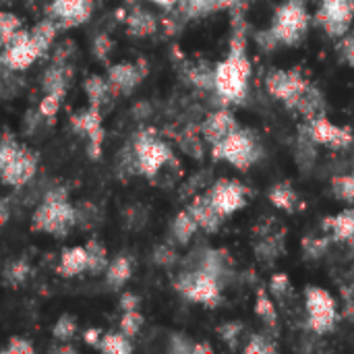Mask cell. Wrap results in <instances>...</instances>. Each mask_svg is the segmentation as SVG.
<instances>
[{
  "label": "cell",
  "mask_w": 354,
  "mask_h": 354,
  "mask_svg": "<svg viewBox=\"0 0 354 354\" xmlns=\"http://www.w3.org/2000/svg\"><path fill=\"white\" fill-rule=\"evenodd\" d=\"M251 60L247 56V23L243 8L234 10L228 54L214 66V89L226 104H243L249 93Z\"/></svg>",
  "instance_id": "obj_1"
},
{
  "label": "cell",
  "mask_w": 354,
  "mask_h": 354,
  "mask_svg": "<svg viewBox=\"0 0 354 354\" xmlns=\"http://www.w3.org/2000/svg\"><path fill=\"white\" fill-rule=\"evenodd\" d=\"M309 6L307 0H282L274 10L270 27L257 31L255 41L266 50H278L282 46H299L309 31Z\"/></svg>",
  "instance_id": "obj_2"
},
{
  "label": "cell",
  "mask_w": 354,
  "mask_h": 354,
  "mask_svg": "<svg viewBox=\"0 0 354 354\" xmlns=\"http://www.w3.org/2000/svg\"><path fill=\"white\" fill-rule=\"evenodd\" d=\"M77 226V207L68 201V191L64 187L46 189L44 197L33 209L31 228L35 232H46L56 239H64Z\"/></svg>",
  "instance_id": "obj_3"
},
{
  "label": "cell",
  "mask_w": 354,
  "mask_h": 354,
  "mask_svg": "<svg viewBox=\"0 0 354 354\" xmlns=\"http://www.w3.org/2000/svg\"><path fill=\"white\" fill-rule=\"evenodd\" d=\"M212 153L216 160H224L230 166H234L236 170L245 172L253 164L259 162V158L263 156V149L253 131L239 127L234 133H230L226 139H222L218 145H214Z\"/></svg>",
  "instance_id": "obj_4"
},
{
  "label": "cell",
  "mask_w": 354,
  "mask_h": 354,
  "mask_svg": "<svg viewBox=\"0 0 354 354\" xmlns=\"http://www.w3.org/2000/svg\"><path fill=\"white\" fill-rule=\"evenodd\" d=\"M174 288L193 303L205 307H218L222 301V278L195 266L193 270H185L174 280Z\"/></svg>",
  "instance_id": "obj_5"
},
{
  "label": "cell",
  "mask_w": 354,
  "mask_h": 354,
  "mask_svg": "<svg viewBox=\"0 0 354 354\" xmlns=\"http://www.w3.org/2000/svg\"><path fill=\"white\" fill-rule=\"evenodd\" d=\"M131 147L137 160V172L147 178H156L160 170L172 160V149L168 147V143L158 139L151 129L139 131L133 137Z\"/></svg>",
  "instance_id": "obj_6"
},
{
  "label": "cell",
  "mask_w": 354,
  "mask_h": 354,
  "mask_svg": "<svg viewBox=\"0 0 354 354\" xmlns=\"http://www.w3.org/2000/svg\"><path fill=\"white\" fill-rule=\"evenodd\" d=\"M311 81L299 68H274L266 77V89L272 97L280 100L286 108L297 110Z\"/></svg>",
  "instance_id": "obj_7"
},
{
  "label": "cell",
  "mask_w": 354,
  "mask_h": 354,
  "mask_svg": "<svg viewBox=\"0 0 354 354\" xmlns=\"http://www.w3.org/2000/svg\"><path fill=\"white\" fill-rule=\"evenodd\" d=\"M305 309H307V324L317 336H326L336 328V301L334 297L319 286L305 288Z\"/></svg>",
  "instance_id": "obj_8"
},
{
  "label": "cell",
  "mask_w": 354,
  "mask_h": 354,
  "mask_svg": "<svg viewBox=\"0 0 354 354\" xmlns=\"http://www.w3.org/2000/svg\"><path fill=\"white\" fill-rule=\"evenodd\" d=\"M354 21V0H319L315 23L330 35L342 37L351 31Z\"/></svg>",
  "instance_id": "obj_9"
},
{
  "label": "cell",
  "mask_w": 354,
  "mask_h": 354,
  "mask_svg": "<svg viewBox=\"0 0 354 354\" xmlns=\"http://www.w3.org/2000/svg\"><path fill=\"white\" fill-rule=\"evenodd\" d=\"M37 164H39L37 153L25 145H19V149L8 158V162L0 170V183L15 189H23L35 178Z\"/></svg>",
  "instance_id": "obj_10"
},
{
  "label": "cell",
  "mask_w": 354,
  "mask_h": 354,
  "mask_svg": "<svg viewBox=\"0 0 354 354\" xmlns=\"http://www.w3.org/2000/svg\"><path fill=\"white\" fill-rule=\"evenodd\" d=\"M71 127L77 135H83L87 139L89 158L97 160L102 156V145L106 139V131L102 124V110L95 106H87L83 112H77L71 116Z\"/></svg>",
  "instance_id": "obj_11"
},
{
  "label": "cell",
  "mask_w": 354,
  "mask_h": 354,
  "mask_svg": "<svg viewBox=\"0 0 354 354\" xmlns=\"http://www.w3.org/2000/svg\"><path fill=\"white\" fill-rule=\"evenodd\" d=\"M247 195L249 189L234 178H220L207 191V197L212 199L214 207L220 212L222 218H228L234 212L243 209L247 205Z\"/></svg>",
  "instance_id": "obj_12"
},
{
  "label": "cell",
  "mask_w": 354,
  "mask_h": 354,
  "mask_svg": "<svg viewBox=\"0 0 354 354\" xmlns=\"http://www.w3.org/2000/svg\"><path fill=\"white\" fill-rule=\"evenodd\" d=\"M2 56H0V64L10 68V71H25L29 68L31 64H35L41 54L37 50V46L33 44L29 31L21 29L6 46H2Z\"/></svg>",
  "instance_id": "obj_13"
},
{
  "label": "cell",
  "mask_w": 354,
  "mask_h": 354,
  "mask_svg": "<svg viewBox=\"0 0 354 354\" xmlns=\"http://www.w3.org/2000/svg\"><path fill=\"white\" fill-rule=\"evenodd\" d=\"M305 131L309 133V137L317 143V145H324V147H330V149H346L354 143L353 133L351 129L346 127H338L334 122H330L324 116H317V118H311L305 127Z\"/></svg>",
  "instance_id": "obj_14"
},
{
  "label": "cell",
  "mask_w": 354,
  "mask_h": 354,
  "mask_svg": "<svg viewBox=\"0 0 354 354\" xmlns=\"http://www.w3.org/2000/svg\"><path fill=\"white\" fill-rule=\"evenodd\" d=\"M249 0H178V4L174 6V17L178 23H189L222 10H239Z\"/></svg>",
  "instance_id": "obj_15"
},
{
  "label": "cell",
  "mask_w": 354,
  "mask_h": 354,
  "mask_svg": "<svg viewBox=\"0 0 354 354\" xmlns=\"http://www.w3.org/2000/svg\"><path fill=\"white\" fill-rule=\"evenodd\" d=\"M91 15L93 0H50L48 4V17L62 29L83 25Z\"/></svg>",
  "instance_id": "obj_16"
},
{
  "label": "cell",
  "mask_w": 354,
  "mask_h": 354,
  "mask_svg": "<svg viewBox=\"0 0 354 354\" xmlns=\"http://www.w3.org/2000/svg\"><path fill=\"white\" fill-rule=\"evenodd\" d=\"M145 75H147V68L143 62H116L108 66L106 79L110 81L114 93L129 95L143 81Z\"/></svg>",
  "instance_id": "obj_17"
},
{
  "label": "cell",
  "mask_w": 354,
  "mask_h": 354,
  "mask_svg": "<svg viewBox=\"0 0 354 354\" xmlns=\"http://www.w3.org/2000/svg\"><path fill=\"white\" fill-rule=\"evenodd\" d=\"M241 124L236 122L234 114L228 108H220L216 112H212L203 124H201V135L205 139V143H209L212 147L218 145L222 139H226L230 133H234Z\"/></svg>",
  "instance_id": "obj_18"
},
{
  "label": "cell",
  "mask_w": 354,
  "mask_h": 354,
  "mask_svg": "<svg viewBox=\"0 0 354 354\" xmlns=\"http://www.w3.org/2000/svg\"><path fill=\"white\" fill-rule=\"evenodd\" d=\"M189 209V214L195 218V222L199 224V228H203L205 232H209V234H214V232H218V228L222 226V216H220V212L214 207V203H212V199L207 197V193L205 195H197L193 201H191V205L187 207Z\"/></svg>",
  "instance_id": "obj_19"
},
{
  "label": "cell",
  "mask_w": 354,
  "mask_h": 354,
  "mask_svg": "<svg viewBox=\"0 0 354 354\" xmlns=\"http://www.w3.org/2000/svg\"><path fill=\"white\" fill-rule=\"evenodd\" d=\"M71 79H73V68L68 62H52L41 75V89H44V93L66 95Z\"/></svg>",
  "instance_id": "obj_20"
},
{
  "label": "cell",
  "mask_w": 354,
  "mask_h": 354,
  "mask_svg": "<svg viewBox=\"0 0 354 354\" xmlns=\"http://www.w3.org/2000/svg\"><path fill=\"white\" fill-rule=\"evenodd\" d=\"M56 272L64 278H75V276H81L83 272H87V249H85V245L64 249L60 255V263H58Z\"/></svg>",
  "instance_id": "obj_21"
},
{
  "label": "cell",
  "mask_w": 354,
  "mask_h": 354,
  "mask_svg": "<svg viewBox=\"0 0 354 354\" xmlns=\"http://www.w3.org/2000/svg\"><path fill=\"white\" fill-rule=\"evenodd\" d=\"M124 23H127L129 35L133 37H147V35H153L158 29V19L141 6H133Z\"/></svg>",
  "instance_id": "obj_22"
},
{
  "label": "cell",
  "mask_w": 354,
  "mask_h": 354,
  "mask_svg": "<svg viewBox=\"0 0 354 354\" xmlns=\"http://www.w3.org/2000/svg\"><path fill=\"white\" fill-rule=\"evenodd\" d=\"M324 228L330 230L332 239H336V241H351V239H354V207L342 209L340 214L326 218Z\"/></svg>",
  "instance_id": "obj_23"
},
{
  "label": "cell",
  "mask_w": 354,
  "mask_h": 354,
  "mask_svg": "<svg viewBox=\"0 0 354 354\" xmlns=\"http://www.w3.org/2000/svg\"><path fill=\"white\" fill-rule=\"evenodd\" d=\"M83 89H85V95H87V102L89 106H95L102 110V106L112 97L114 89L110 85V81L106 77H100V75H89L83 83Z\"/></svg>",
  "instance_id": "obj_24"
},
{
  "label": "cell",
  "mask_w": 354,
  "mask_h": 354,
  "mask_svg": "<svg viewBox=\"0 0 354 354\" xmlns=\"http://www.w3.org/2000/svg\"><path fill=\"white\" fill-rule=\"evenodd\" d=\"M133 276V261L127 255H116L114 259H110L108 268H106V282L110 288L118 290L122 288Z\"/></svg>",
  "instance_id": "obj_25"
},
{
  "label": "cell",
  "mask_w": 354,
  "mask_h": 354,
  "mask_svg": "<svg viewBox=\"0 0 354 354\" xmlns=\"http://www.w3.org/2000/svg\"><path fill=\"white\" fill-rule=\"evenodd\" d=\"M58 29H60V27L56 25V21H52V19L48 17V19L35 23L33 29L29 31V35H31V39H33V44L37 46V50H39L41 56H46V54L50 52V48L54 46V39H56Z\"/></svg>",
  "instance_id": "obj_26"
},
{
  "label": "cell",
  "mask_w": 354,
  "mask_h": 354,
  "mask_svg": "<svg viewBox=\"0 0 354 354\" xmlns=\"http://www.w3.org/2000/svg\"><path fill=\"white\" fill-rule=\"evenodd\" d=\"M85 249H87V272L93 274V276L106 274V268L110 263V257H108L106 247L97 239H89L85 243Z\"/></svg>",
  "instance_id": "obj_27"
},
{
  "label": "cell",
  "mask_w": 354,
  "mask_h": 354,
  "mask_svg": "<svg viewBox=\"0 0 354 354\" xmlns=\"http://www.w3.org/2000/svg\"><path fill=\"white\" fill-rule=\"evenodd\" d=\"M197 228H199V224H197L195 218L189 214V209L178 212V214L174 216V220H172V226H170L172 236L176 239L178 245H187V243L193 239V234L197 232Z\"/></svg>",
  "instance_id": "obj_28"
},
{
  "label": "cell",
  "mask_w": 354,
  "mask_h": 354,
  "mask_svg": "<svg viewBox=\"0 0 354 354\" xmlns=\"http://www.w3.org/2000/svg\"><path fill=\"white\" fill-rule=\"evenodd\" d=\"M270 201H272L278 209L295 212L297 205H299V195H297V191L292 189L290 183H278V185H274L272 191H270Z\"/></svg>",
  "instance_id": "obj_29"
},
{
  "label": "cell",
  "mask_w": 354,
  "mask_h": 354,
  "mask_svg": "<svg viewBox=\"0 0 354 354\" xmlns=\"http://www.w3.org/2000/svg\"><path fill=\"white\" fill-rule=\"evenodd\" d=\"M97 351L108 354H129L133 351V344H131V338H127L122 332H108V334H102Z\"/></svg>",
  "instance_id": "obj_30"
},
{
  "label": "cell",
  "mask_w": 354,
  "mask_h": 354,
  "mask_svg": "<svg viewBox=\"0 0 354 354\" xmlns=\"http://www.w3.org/2000/svg\"><path fill=\"white\" fill-rule=\"evenodd\" d=\"M29 274H31L29 261H27L25 257H19V259H12V261L4 268L2 278H4V282H6L8 286H21V284L27 282Z\"/></svg>",
  "instance_id": "obj_31"
},
{
  "label": "cell",
  "mask_w": 354,
  "mask_h": 354,
  "mask_svg": "<svg viewBox=\"0 0 354 354\" xmlns=\"http://www.w3.org/2000/svg\"><path fill=\"white\" fill-rule=\"evenodd\" d=\"M255 313L257 317L272 330L278 328V313H276V307L272 303V299L266 295V290H259L257 292V301H255Z\"/></svg>",
  "instance_id": "obj_32"
},
{
  "label": "cell",
  "mask_w": 354,
  "mask_h": 354,
  "mask_svg": "<svg viewBox=\"0 0 354 354\" xmlns=\"http://www.w3.org/2000/svg\"><path fill=\"white\" fill-rule=\"evenodd\" d=\"M315 141L309 137V133L305 129H301V137H299V145H297V162L303 170H309L315 162Z\"/></svg>",
  "instance_id": "obj_33"
},
{
  "label": "cell",
  "mask_w": 354,
  "mask_h": 354,
  "mask_svg": "<svg viewBox=\"0 0 354 354\" xmlns=\"http://www.w3.org/2000/svg\"><path fill=\"white\" fill-rule=\"evenodd\" d=\"M79 332V324L73 315H60L52 328V336L56 342H71Z\"/></svg>",
  "instance_id": "obj_34"
},
{
  "label": "cell",
  "mask_w": 354,
  "mask_h": 354,
  "mask_svg": "<svg viewBox=\"0 0 354 354\" xmlns=\"http://www.w3.org/2000/svg\"><path fill=\"white\" fill-rule=\"evenodd\" d=\"M332 191L340 201L354 203V168L348 174H340L332 178Z\"/></svg>",
  "instance_id": "obj_35"
},
{
  "label": "cell",
  "mask_w": 354,
  "mask_h": 354,
  "mask_svg": "<svg viewBox=\"0 0 354 354\" xmlns=\"http://www.w3.org/2000/svg\"><path fill=\"white\" fill-rule=\"evenodd\" d=\"M189 81L199 89H214V68H207V64L199 62L195 66H189L187 71Z\"/></svg>",
  "instance_id": "obj_36"
},
{
  "label": "cell",
  "mask_w": 354,
  "mask_h": 354,
  "mask_svg": "<svg viewBox=\"0 0 354 354\" xmlns=\"http://www.w3.org/2000/svg\"><path fill=\"white\" fill-rule=\"evenodd\" d=\"M21 31V19L12 12L0 10V44L6 46Z\"/></svg>",
  "instance_id": "obj_37"
},
{
  "label": "cell",
  "mask_w": 354,
  "mask_h": 354,
  "mask_svg": "<svg viewBox=\"0 0 354 354\" xmlns=\"http://www.w3.org/2000/svg\"><path fill=\"white\" fill-rule=\"evenodd\" d=\"M143 328V315L139 313V309H133V311H122V317H120V332L127 336V338H135Z\"/></svg>",
  "instance_id": "obj_38"
},
{
  "label": "cell",
  "mask_w": 354,
  "mask_h": 354,
  "mask_svg": "<svg viewBox=\"0 0 354 354\" xmlns=\"http://www.w3.org/2000/svg\"><path fill=\"white\" fill-rule=\"evenodd\" d=\"M62 100H64V95H60V93H44V97H41L39 104H37L39 114H41L46 120H54L56 114H58V110H60Z\"/></svg>",
  "instance_id": "obj_39"
},
{
  "label": "cell",
  "mask_w": 354,
  "mask_h": 354,
  "mask_svg": "<svg viewBox=\"0 0 354 354\" xmlns=\"http://www.w3.org/2000/svg\"><path fill=\"white\" fill-rule=\"evenodd\" d=\"M19 91V79H17V71H10L4 66V71H0V97H12Z\"/></svg>",
  "instance_id": "obj_40"
},
{
  "label": "cell",
  "mask_w": 354,
  "mask_h": 354,
  "mask_svg": "<svg viewBox=\"0 0 354 354\" xmlns=\"http://www.w3.org/2000/svg\"><path fill=\"white\" fill-rule=\"evenodd\" d=\"M338 56L348 66H354V31H348L338 41Z\"/></svg>",
  "instance_id": "obj_41"
},
{
  "label": "cell",
  "mask_w": 354,
  "mask_h": 354,
  "mask_svg": "<svg viewBox=\"0 0 354 354\" xmlns=\"http://www.w3.org/2000/svg\"><path fill=\"white\" fill-rule=\"evenodd\" d=\"M245 353L247 354H270V353H276V346L266 338V336H261V334H257V336H251V340H249V344L245 346Z\"/></svg>",
  "instance_id": "obj_42"
},
{
  "label": "cell",
  "mask_w": 354,
  "mask_h": 354,
  "mask_svg": "<svg viewBox=\"0 0 354 354\" xmlns=\"http://www.w3.org/2000/svg\"><path fill=\"white\" fill-rule=\"evenodd\" d=\"M77 207V205H75ZM97 222V212L91 203H81L77 207V226L81 228H89V226H95Z\"/></svg>",
  "instance_id": "obj_43"
},
{
  "label": "cell",
  "mask_w": 354,
  "mask_h": 354,
  "mask_svg": "<svg viewBox=\"0 0 354 354\" xmlns=\"http://www.w3.org/2000/svg\"><path fill=\"white\" fill-rule=\"evenodd\" d=\"M114 50V41L106 35V33H100L93 37V56L100 58V60H106L110 56V52Z\"/></svg>",
  "instance_id": "obj_44"
},
{
  "label": "cell",
  "mask_w": 354,
  "mask_h": 354,
  "mask_svg": "<svg viewBox=\"0 0 354 354\" xmlns=\"http://www.w3.org/2000/svg\"><path fill=\"white\" fill-rule=\"evenodd\" d=\"M33 351H35L33 344L29 340H25V338H19V336H12L8 340V344L2 348L4 354H33Z\"/></svg>",
  "instance_id": "obj_45"
},
{
  "label": "cell",
  "mask_w": 354,
  "mask_h": 354,
  "mask_svg": "<svg viewBox=\"0 0 354 354\" xmlns=\"http://www.w3.org/2000/svg\"><path fill=\"white\" fill-rule=\"evenodd\" d=\"M153 261H156L158 266H162V268H170V266L176 261V253H174L172 247L160 245V247L153 251Z\"/></svg>",
  "instance_id": "obj_46"
},
{
  "label": "cell",
  "mask_w": 354,
  "mask_h": 354,
  "mask_svg": "<svg viewBox=\"0 0 354 354\" xmlns=\"http://www.w3.org/2000/svg\"><path fill=\"white\" fill-rule=\"evenodd\" d=\"M272 295L274 297H284L288 290H290V280H288V276L286 274H276L274 278H272Z\"/></svg>",
  "instance_id": "obj_47"
},
{
  "label": "cell",
  "mask_w": 354,
  "mask_h": 354,
  "mask_svg": "<svg viewBox=\"0 0 354 354\" xmlns=\"http://www.w3.org/2000/svg\"><path fill=\"white\" fill-rule=\"evenodd\" d=\"M170 351H172V353L189 354L191 351H193V344H191V342H187V338H185V336L174 334V336H170Z\"/></svg>",
  "instance_id": "obj_48"
},
{
  "label": "cell",
  "mask_w": 354,
  "mask_h": 354,
  "mask_svg": "<svg viewBox=\"0 0 354 354\" xmlns=\"http://www.w3.org/2000/svg\"><path fill=\"white\" fill-rule=\"evenodd\" d=\"M303 247H305L309 257H319L324 253V249H326V241L322 243V241H315V239H307V241H303Z\"/></svg>",
  "instance_id": "obj_49"
},
{
  "label": "cell",
  "mask_w": 354,
  "mask_h": 354,
  "mask_svg": "<svg viewBox=\"0 0 354 354\" xmlns=\"http://www.w3.org/2000/svg\"><path fill=\"white\" fill-rule=\"evenodd\" d=\"M139 305H141V301H139V297L133 295V292H124V295L120 297V309H122V311L139 309Z\"/></svg>",
  "instance_id": "obj_50"
},
{
  "label": "cell",
  "mask_w": 354,
  "mask_h": 354,
  "mask_svg": "<svg viewBox=\"0 0 354 354\" xmlns=\"http://www.w3.org/2000/svg\"><path fill=\"white\" fill-rule=\"evenodd\" d=\"M81 338H83V342H85V344H89V346L97 348V344H100V340H102V332H100L97 328H87V330L81 334Z\"/></svg>",
  "instance_id": "obj_51"
},
{
  "label": "cell",
  "mask_w": 354,
  "mask_h": 354,
  "mask_svg": "<svg viewBox=\"0 0 354 354\" xmlns=\"http://www.w3.org/2000/svg\"><path fill=\"white\" fill-rule=\"evenodd\" d=\"M220 334H222V338H224L226 342H232V340L241 334V326H239V324H228V326L220 328Z\"/></svg>",
  "instance_id": "obj_52"
},
{
  "label": "cell",
  "mask_w": 354,
  "mask_h": 354,
  "mask_svg": "<svg viewBox=\"0 0 354 354\" xmlns=\"http://www.w3.org/2000/svg\"><path fill=\"white\" fill-rule=\"evenodd\" d=\"M10 218V199H0V226H4Z\"/></svg>",
  "instance_id": "obj_53"
},
{
  "label": "cell",
  "mask_w": 354,
  "mask_h": 354,
  "mask_svg": "<svg viewBox=\"0 0 354 354\" xmlns=\"http://www.w3.org/2000/svg\"><path fill=\"white\" fill-rule=\"evenodd\" d=\"M48 351H50V353H58V354H75L77 353V351H75V348H73L68 342H58L56 346H50Z\"/></svg>",
  "instance_id": "obj_54"
},
{
  "label": "cell",
  "mask_w": 354,
  "mask_h": 354,
  "mask_svg": "<svg viewBox=\"0 0 354 354\" xmlns=\"http://www.w3.org/2000/svg\"><path fill=\"white\" fill-rule=\"evenodd\" d=\"M193 354H203V353H214V348L209 344H193Z\"/></svg>",
  "instance_id": "obj_55"
},
{
  "label": "cell",
  "mask_w": 354,
  "mask_h": 354,
  "mask_svg": "<svg viewBox=\"0 0 354 354\" xmlns=\"http://www.w3.org/2000/svg\"><path fill=\"white\" fill-rule=\"evenodd\" d=\"M149 2H153V4H158L162 8H174L178 4V0H149Z\"/></svg>",
  "instance_id": "obj_56"
},
{
  "label": "cell",
  "mask_w": 354,
  "mask_h": 354,
  "mask_svg": "<svg viewBox=\"0 0 354 354\" xmlns=\"http://www.w3.org/2000/svg\"><path fill=\"white\" fill-rule=\"evenodd\" d=\"M127 2H137V0H127Z\"/></svg>",
  "instance_id": "obj_57"
},
{
  "label": "cell",
  "mask_w": 354,
  "mask_h": 354,
  "mask_svg": "<svg viewBox=\"0 0 354 354\" xmlns=\"http://www.w3.org/2000/svg\"><path fill=\"white\" fill-rule=\"evenodd\" d=\"M0 353H2V348H0Z\"/></svg>",
  "instance_id": "obj_58"
}]
</instances>
